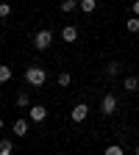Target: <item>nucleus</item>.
<instances>
[{
	"label": "nucleus",
	"instance_id": "f257e3e1",
	"mask_svg": "<svg viewBox=\"0 0 139 155\" xmlns=\"http://www.w3.org/2000/svg\"><path fill=\"white\" fill-rule=\"evenodd\" d=\"M45 81H47V72L42 69V67H28L25 69V83H31V86H45Z\"/></svg>",
	"mask_w": 139,
	"mask_h": 155
},
{
	"label": "nucleus",
	"instance_id": "f03ea898",
	"mask_svg": "<svg viewBox=\"0 0 139 155\" xmlns=\"http://www.w3.org/2000/svg\"><path fill=\"white\" fill-rule=\"evenodd\" d=\"M50 45H53V31H47V28L36 31V36H33V47H36V50H47Z\"/></svg>",
	"mask_w": 139,
	"mask_h": 155
},
{
	"label": "nucleus",
	"instance_id": "7ed1b4c3",
	"mask_svg": "<svg viewBox=\"0 0 139 155\" xmlns=\"http://www.w3.org/2000/svg\"><path fill=\"white\" fill-rule=\"evenodd\" d=\"M114 111H117V97L109 91V94L103 97V100H100V114H103V116H111Z\"/></svg>",
	"mask_w": 139,
	"mask_h": 155
},
{
	"label": "nucleus",
	"instance_id": "20e7f679",
	"mask_svg": "<svg viewBox=\"0 0 139 155\" xmlns=\"http://www.w3.org/2000/svg\"><path fill=\"white\" fill-rule=\"evenodd\" d=\"M28 119L31 122H45L47 119V108L45 105H31L28 108Z\"/></svg>",
	"mask_w": 139,
	"mask_h": 155
},
{
	"label": "nucleus",
	"instance_id": "39448f33",
	"mask_svg": "<svg viewBox=\"0 0 139 155\" xmlns=\"http://www.w3.org/2000/svg\"><path fill=\"white\" fill-rule=\"evenodd\" d=\"M86 116H89V105H86V103H78V105L72 108V114H70V119H72V122H84Z\"/></svg>",
	"mask_w": 139,
	"mask_h": 155
},
{
	"label": "nucleus",
	"instance_id": "423d86ee",
	"mask_svg": "<svg viewBox=\"0 0 139 155\" xmlns=\"http://www.w3.org/2000/svg\"><path fill=\"white\" fill-rule=\"evenodd\" d=\"M61 39H64L67 45H72L75 39H78V28H75V25H64V28H61Z\"/></svg>",
	"mask_w": 139,
	"mask_h": 155
},
{
	"label": "nucleus",
	"instance_id": "0eeeda50",
	"mask_svg": "<svg viewBox=\"0 0 139 155\" xmlns=\"http://www.w3.org/2000/svg\"><path fill=\"white\" fill-rule=\"evenodd\" d=\"M11 130H14V136H25L28 133V119H17L11 125Z\"/></svg>",
	"mask_w": 139,
	"mask_h": 155
},
{
	"label": "nucleus",
	"instance_id": "6e6552de",
	"mask_svg": "<svg viewBox=\"0 0 139 155\" xmlns=\"http://www.w3.org/2000/svg\"><path fill=\"white\" fill-rule=\"evenodd\" d=\"M123 89H125V91H136V89H139V78H136V75H128L125 81H123Z\"/></svg>",
	"mask_w": 139,
	"mask_h": 155
},
{
	"label": "nucleus",
	"instance_id": "1a4fd4ad",
	"mask_svg": "<svg viewBox=\"0 0 139 155\" xmlns=\"http://www.w3.org/2000/svg\"><path fill=\"white\" fill-rule=\"evenodd\" d=\"M125 31H128V33H139V17H136V14L125 19Z\"/></svg>",
	"mask_w": 139,
	"mask_h": 155
},
{
	"label": "nucleus",
	"instance_id": "9d476101",
	"mask_svg": "<svg viewBox=\"0 0 139 155\" xmlns=\"http://www.w3.org/2000/svg\"><path fill=\"white\" fill-rule=\"evenodd\" d=\"M78 8H81L84 14H92V11L97 8V0H81V3H78Z\"/></svg>",
	"mask_w": 139,
	"mask_h": 155
},
{
	"label": "nucleus",
	"instance_id": "9b49d317",
	"mask_svg": "<svg viewBox=\"0 0 139 155\" xmlns=\"http://www.w3.org/2000/svg\"><path fill=\"white\" fill-rule=\"evenodd\" d=\"M120 69H123L120 61H109V64H106V75H109V78H117V75H120Z\"/></svg>",
	"mask_w": 139,
	"mask_h": 155
},
{
	"label": "nucleus",
	"instance_id": "f8f14e48",
	"mask_svg": "<svg viewBox=\"0 0 139 155\" xmlns=\"http://www.w3.org/2000/svg\"><path fill=\"white\" fill-rule=\"evenodd\" d=\"M78 3H81V0H61V11L64 14H72L78 8Z\"/></svg>",
	"mask_w": 139,
	"mask_h": 155
},
{
	"label": "nucleus",
	"instance_id": "ddd939ff",
	"mask_svg": "<svg viewBox=\"0 0 139 155\" xmlns=\"http://www.w3.org/2000/svg\"><path fill=\"white\" fill-rule=\"evenodd\" d=\"M17 105H19V108H31V97H28V91H19V94H17Z\"/></svg>",
	"mask_w": 139,
	"mask_h": 155
},
{
	"label": "nucleus",
	"instance_id": "4468645a",
	"mask_svg": "<svg viewBox=\"0 0 139 155\" xmlns=\"http://www.w3.org/2000/svg\"><path fill=\"white\" fill-rule=\"evenodd\" d=\"M9 81H11V67L0 64V83H9Z\"/></svg>",
	"mask_w": 139,
	"mask_h": 155
},
{
	"label": "nucleus",
	"instance_id": "2eb2a0df",
	"mask_svg": "<svg viewBox=\"0 0 139 155\" xmlns=\"http://www.w3.org/2000/svg\"><path fill=\"white\" fill-rule=\"evenodd\" d=\"M11 150H14V144L9 139H0V155H11Z\"/></svg>",
	"mask_w": 139,
	"mask_h": 155
},
{
	"label": "nucleus",
	"instance_id": "dca6fc26",
	"mask_svg": "<svg viewBox=\"0 0 139 155\" xmlns=\"http://www.w3.org/2000/svg\"><path fill=\"white\" fill-rule=\"evenodd\" d=\"M106 155H123V144H109L106 147Z\"/></svg>",
	"mask_w": 139,
	"mask_h": 155
},
{
	"label": "nucleus",
	"instance_id": "f3484780",
	"mask_svg": "<svg viewBox=\"0 0 139 155\" xmlns=\"http://www.w3.org/2000/svg\"><path fill=\"white\" fill-rule=\"evenodd\" d=\"M70 83H72L70 72H58V86H70Z\"/></svg>",
	"mask_w": 139,
	"mask_h": 155
},
{
	"label": "nucleus",
	"instance_id": "a211bd4d",
	"mask_svg": "<svg viewBox=\"0 0 139 155\" xmlns=\"http://www.w3.org/2000/svg\"><path fill=\"white\" fill-rule=\"evenodd\" d=\"M11 17V3H0V19Z\"/></svg>",
	"mask_w": 139,
	"mask_h": 155
},
{
	"label": "nucleus",
	"instance_id": "6ab92c4d",
	"mask_svg": "<svg viewBox=\"0 0 139 155\" xmlns=\"http://www.w3.org/2000/svg\"><path fill=\"white\" fill-rule=\"evenodd\" d=\"M131 14H136V17H139V0H134V3H131Z\"/></svg>",
	"mask_w": 139,
	"mask_h": 155
},
{
	"label": "nucleus",
	"instance_id": "aec40b11",
	"mask_svg": "<svg viewBox=\"0 0 139 155\" xmlns=\"http://www.w3.org/2000/svg\"><path fill=\"white\" fill-rule=\"evenodd\" d=\"M3 125H6V122H3V119H0V130H3Z\"/></svg>",
	"mask_w": 139,
	"mask_h": 155
},
{
	"label": "nucleus",
	"instance_id": "412c9836",
	"mask_svg": "<svg viewBox=\"0 0 139 155\" xmlns=\"http://www.w3.org/2000/svg\"><path fill=\"white\" fill-rule=\"evenodd\" d=\"M134 152H136V155H139V144H136V150H134Z\"/></svg>",
	"mask_w": 139,
	"mask_h": 155
}]
</instances>
